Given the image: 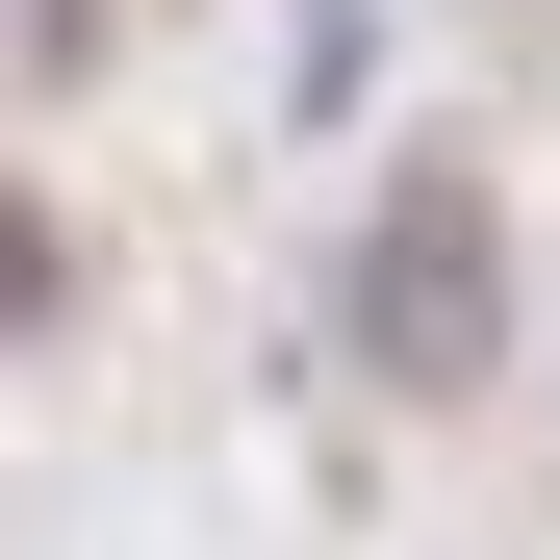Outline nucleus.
<instances>
[{"label":"nucleus","mask_w":560,"mask_h":560,"mask_svg":"<svg viewBox=\"0 0 560 560\" xmlns=\"http://www.w3.org/2000/svg\"><path fill=\"white\" fill-rule=\"evenodd\" d=\"M357 306H383V357H408V383H485V205H458V178H408Z\"/></svg>","instance_id":"f257e3e1"}]
</instances>
